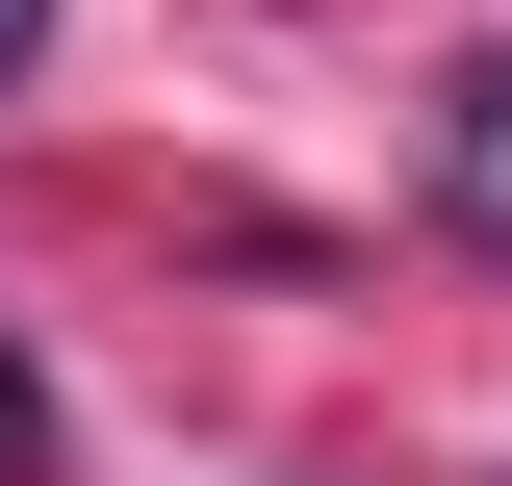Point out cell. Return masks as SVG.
I'll return each instance as SVG.
<instances>
[{
	"label": "cell",
	"mask_w": 512,
	"mask_h": 486,
	"mask_svg": "<svg viewBox=\"0 0 512 486\" xmlns=\"http://www.w3.org/2000/svg\"><path fill=\"white\" fill-rule=\"evenodd\" d=\"M436 205H461V231H512V52L436 103Z\"/></svg>",
	"instance_id": "cell-1"
},
{
	"label": "cell",
	"mask_w": 512,
	"mask_h": 486,
	"mask_svg": "<svg viewBox=\"0 0 512 486\" xmlns=\"http://www.w3.org/2000/svg\"><path fill=\"white\" fill-rule=\"evenodd\" d=\"M26 461H52V384H26V359H0V486H26Z\"/></svg>",
	"instance_id": "cell-2"
},
{
	"label": "cell",
	"mask_w": 512,
	"mask_h": 486,
	"mask_svg": "<svg viewBox=\"0 0 512 486\" xmlns=\"http://www.w3.org/2000/svg\"><path fill=\"white\" fill-rule=\"evenodd\" d=\"M26 52H52V0H0V77H26Z\"/></svg>",
	"instance_id": "cell-3"
}]
</instances>
